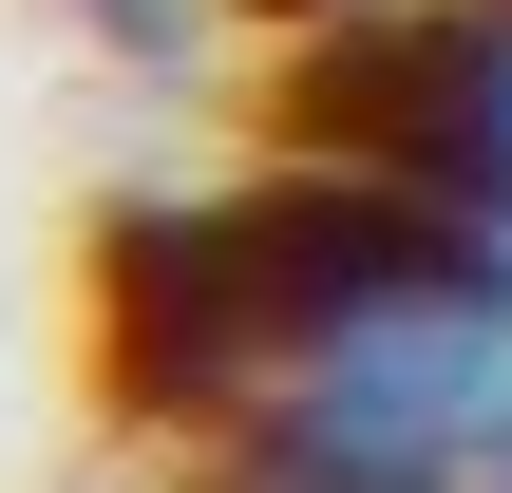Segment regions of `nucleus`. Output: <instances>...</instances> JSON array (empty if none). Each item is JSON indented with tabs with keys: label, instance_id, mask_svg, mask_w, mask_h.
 I'll list each match as a JSON object with an SVG mask.
<instances>
[{
	"label": "nucleus",
	"instance_id": "nucleus-4",
	"mask_svg": "<svg viewBox=\"0 0 512 493\" xmlns=\"http://www.w3.org/2000/svg\"><path fill=\"white\" fill-rule=\"evenodd\" d=\"M228 19H266V38H323V19H380V0H228Z\"/></svg>",
	"mask_w": 512,
	"mask_h": 493
},
{
	"label": "nucleus",
	"instance_id": "nucleus-2",
	"mask_svg": "<svg viewBox=\"0 0 512 493\" xmlns=\"http://www.w3.org/2000/svg\"><path fill=\"white\" fill-rule=\"evenodd\" d=\"M209 493H475V475H456V456H399V437H361V418L266 399L247 437H209Z\"/></svg>",
	"mask_w": 512,
	"mask_h": 493
},
{
	"label": "nucleus",
	"instance_id": "nucleus-5",
	"mask_svg": "<svg viewBox=\"0 0 512 493\" xmlns=\"http://www.w3.org/2000/svg\"><path fill=\"white\" fill-rule=\"evenodd\" d=\"M475 493H512V456H475Z\"/></svg>",
	"mask_w": 512,
	"mask_h": 493
},
{
	"label": "nucleus",
	"instance_id": "nucleus-1",
	"mask_svg": "<svg viewBox=\"0 0 512 493\" xmlns=\"http://www.w3.org/2000/svg\"><path fill=\"white\" fill-rule=\"evenodd\" d=\"M266 133L323 152V171H380V190H437V209L512 228V0H380V19L285 38Z\"/></svg>",
	"mask_w": 512,
	"mask_h": 493
},
{
	"label": "nucleus",
	"instance_id": "nucleus-3",
	"mask_svg": "<svg viewBox=\"0 0 512 493\" xmlns=\"http://www.w3.org/2000/svg\"><path fill=\"white\" fill-rule=\"evenodd\" d=\"M209 19H228V0H76V38H95V57H133V76H190V57H209Z\"/></svg>",
	"mask_w": 512,
	"mask_h": 493
}]
</instances>
